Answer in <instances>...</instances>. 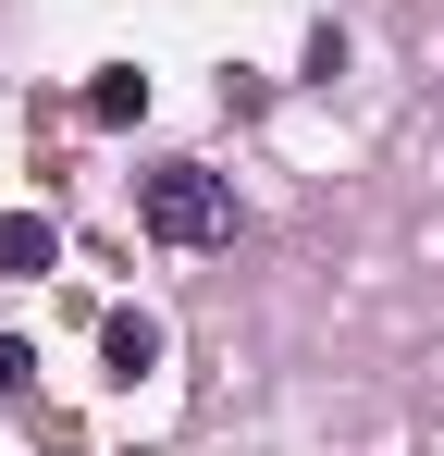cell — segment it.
Segmentation results:
<instances>
[{
    "label": "cell",
    "instance_id": "2",
    "mask_svg": "<svg viewBox=\"0 0 444 456\" xmlns=\"http://www.w3.org/2000/svg\"><path fill=\"white\" fill-rule=\"evenodd\" d=\"M99 358H111V382H148L160 370V321H148V308H111V321H99Z\"/></svg>",
    "mask_w": 444,
    "mask_h": 456
},
{
    "label": "cell",
    "instance_id": "3",
    "mask_svg": "<svg viewBox=\"0 0 444 456\" xmlns=\"http://www.w3.org/2000/svg\"><path fill=\"white\" fill-rule=\"evenodd\" d=\"M50 259H62V234H50V210H0V272H25V284H37Z\"/></svg>",
    "mask_w": 444,
    "mask_h": 456
},
{
    "label": "cell",
    "instance_id": "1",
    "mask_svg": "<svg viewBox=\"0 0 444 456\" xmlns=\"http://www.w3.org/2000/svg\"><path fill=\"white\" fill-rule=\"evenodd\" d=\"M136 223L160 247H234V185H222L210 160H160L136 185Z\"/></svg>",
    "mask_w": 444,
    "mask_h": 456
},
{
    "label": "cell",
    "instance_id": "5",
    "mask_svg": "<svg viewBox=\"0 0 444 456\" xmlns=\"http://www.w3.org/2000/svg\"><path fill=\"white\" fill-rule=\"evenodd\" d=\"M25 395H37V346H25V333H0V407H25Z\"/></svg>",
    "mask_w": 444,
    "mask_h": 456
},
{
    "label": "cell",
    "instance_id": "4",
    "mask_svg": "<svg viewBox=\"0 0 444 456\" xmlns=\"http://www.w3.org/2000/svg\"><path fill=\"white\" fill-rule=\"evenodd\" d=\"M136 111H148V75H136V62H111V75L86 86V124H136Z\"/></svg>",
    "mask_w": 444,
    "mask_h": 456
}]
</instances>
